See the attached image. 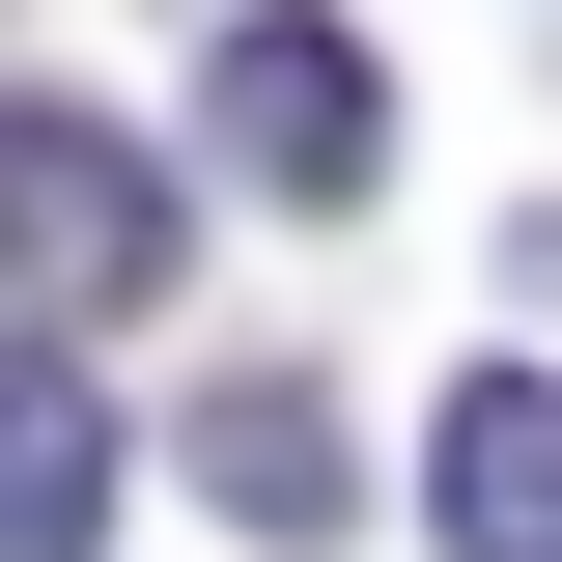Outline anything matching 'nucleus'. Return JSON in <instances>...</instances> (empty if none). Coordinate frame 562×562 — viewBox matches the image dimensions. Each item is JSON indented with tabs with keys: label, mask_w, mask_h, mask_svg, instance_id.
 Returning a JSON list of instances; mask_svg holds the SVG:
<instances>
[{
	"label": "nucleus",
	"mask_w": 562,
	"mask_h": 562,
	"mask_svg": "<svg viewBox=\"0 0 562 562\" xmlns=\"http://www.w3.org/2000/svg\"><path fill=\"white\" fill-rule=\"evenodd\" d=\"M198 479H225V535H338V394H310V366H225V394H198Z\"/></svg>",
	"instance_id": "5"
},
{
	"label": "nucleus",
	"mask_w": 562,
	"mask_h": 562,
	"mask_svg": "<svg viewBox=\"0 0 562 562\" xmlns=\"http://www.w3.org/2000/svg\"><path fill=\"white\" fill-rule=\"evenodd\" d=\"M422 506H450V562H562V366H479L422 422Z\"/></svg>",
	"instance_id": "3"
},
{
	"label": "nucleus",
	"mask_w": 562,
	"mask_h": 562,
	"mask_svg": "<svg viewBox=\"0 0 562 562\" xmlns=\"http://www.w3.org/2000/svg\"><path fill=\"white\" fill-rule=\"evenodd\" d=\"M113 535V394L57 338H0V562H85Z\"/></svg>",
	"instance_id": "4"
},
{
	"label": "nucleus",
	"mask_w": 562,
	"mask_h": 562,
	"mask_svg": "<svg viewBox=\"0 0 562 562\" xmlns=\"http://www.w3.org/2000/svg\"><path fill=\"white\" fill-rule=\"evenodd\" d=\"M169 254H198V198H169V169H140L113 113L0 85V281H29V310H140Z\"/></svg>",
	"instance_id": "1"
},
{
	"label": "nucleus",
	"mask_w": 562,
	"mask_h": 562,
	"mask_svg": "<svg viewBox=\"0 0 562 562\" xmlns=\"http://www.w3.org/2000/svg\"><path fill=\"white\" fill-rule=\"evenodd\" d=\"M198 140L254 169V198L366 225V169H394V85H366V29H310V0H254V29L198 57Z\"/></svg>",
	"instance_id": "2"
}]
</instances>
